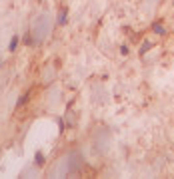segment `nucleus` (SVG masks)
<instances>
[{
    "mask_svg": "<svg viewBox=\"0 0 174 179\" xmlns=\"http://www.w3.org/2000/svg\"><path fill=\"white\" fill-rule=\"evenodd\" d=\"M34 165H36V167H42V165H44V155H42L40 151L34 155Z\"/></svg>",
    "mask_w": 174,
    "mask_h": 179,
    "instance_id": "obj_1",
    "label": "nucleus"
},
{
    "mask_svg": "<svg viewBox=\"0 0 174 179\" xmlns=\"http://www.w3.org/2000/svg\"><path fill=\"white\" fill-rule=\"evenodd\" d=\"M152 30H154L156 34H160V36H164V34H166V30H164V28H162V24H158V22L152 24Z\"/></svg>",
    "mask_w": 174,
    "mask_h": 179,
    "instance_id": "obj_2",
    "label": "nucleus"
},
{
    "mask_svg": "<svg viewBox=\"0 0 174 179\" xmlns=\"http://www.w3.org/2000/svg\"><path fill=\"white\" fill-rule=\"evenodd\" d=\"M66 14H68V10L64 8V10L60 12V16H58V24H66Z\"/></svg>",
    "mask_w": 174,
    "mask_h": 179,
    "instance_id": "obj_3",
    "label": "nucleus"
},
{
    "mask_svg": "<svg viewBox=\"0 0 174 179\" xmlns=\"http://www.w3.org/2000/svg\"><path fill=\"white\" fill-rule=\"evenodd\" d=\"M16 46H18V36H14V38L10 40V48H8V50H10V52H14Z\"/></svg>",
    "mask_w": 174,
    "mask_h": 179,
    "instance_id": "obj_4",
    "label": "nucleus"
},
{
    "mask_svg": "<svg viewBox=\"0 0 174 179\" xmlns=\"http://www.w3.org/2000/svg\"><path fill=\"white\" fill-rule=\"evenodd\" d=\"M148 50H150V42H144V44H142V48H140V56H144V54H146Z\"/></svg>",
    "mask_w": 174,
    "mask_h": 179,
    "instance_id": "obj_5",
    "label": "nucleus"
},
{
    "mask_svg": "<svg viewBox=\"0 0 174 179\" xmlns=\"http://www.w3.org/2000/svg\"><path fill=\"white\" fill-rule=\"evenodd\" d=\"M58 125H60V129H58V131L62 133V131H64V121H62V119H58Z\"/></svg>",
    "mask_w": 174,
    "mask_h": 179,
    "instance_id": "obj_6",
    "label": "nucleus"
},
{
    "mask_svg": "<svg viewBox=\"0 0 174 179\" xmlns=\"http://www.w3.org/2000/svg\"><path fill=\"white\" fill-rule=\"evenodd\" d=\"M120 54H122V56H126V54H128V48H126V46H122V48H120Z\"/></svg>",
    "mask_w": 174,
    "mask_h": 179,
    "instance_id": "obj_7",
    "label": "nucleus"
},
{
    "mask_svg": "<svg viewBox=\"0 0 174 179\" xmlns=\"http://www.w3.org/2000/svg\"><path fill=\"white\" fill-rule=\"evenodd\" d=\"M0 66H2V64H0Z\"/></svg>",
    "mask_w": 174,
    "mask_h": 179,
    "instance_id": "obj_8",
    "label": "nucleus"
}]
</instances>
